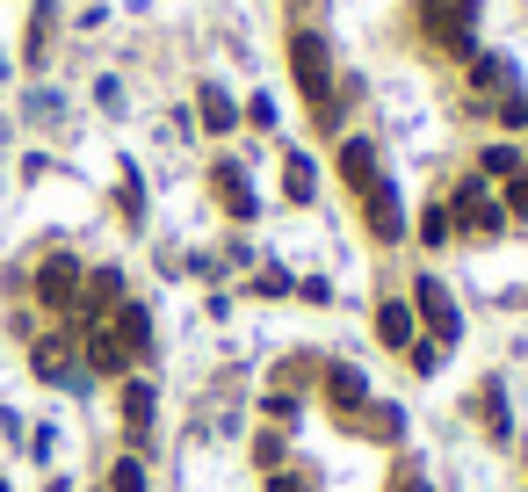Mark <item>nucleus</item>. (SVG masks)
<instances>
[{
    "label": "nucleus",
    "mask_w": 528,
    "mask_h": 492,
    "mask_svg": "<svg viewBox=\"0 0 528 492\" xmlns=\"http://www.w3.org/2000/svg\"><path fill=\"white\" fill-rule=\"evenodd\" d=\"M290 73H297V87H304V95H312L319 123H340V87H333V51H326V37H319V29H297V37H290Z\"/></svg>",
    "instance_id": "1"
},
{
    "label": "nucleus",
    "mask_w": 528,
    "mask_h": 492,
    "mask_svg": "<svg viewBox=\"0 0 528 492\" xmlns=\"http://www.w3.org/2000/svg\"><path fill=\"white\" fill-rule=\"evenodd\" d=\"M420 29L442 51H471V29H478V0H420Z\"/></svg>",
    "instance_id": "2"
},
{
    "label": "nucleus",
    "mask_w": 528,
    "mask_h": 492,
    "mask_svg": "<svg viewBox=\"0 0 528 492\" xmlns=\"http://www.w3.org/2000/svg\"><path fill=\"white\" fill-rule=\"evenodd\" d=\"M413 312L427 319L434 333V348H456V333H463V312H456V297L434 283V275H413Z\"/></svg>",
    "instance_id": "3"
},
{
    "label": "nucleus",
    "mask_w": 528,
    "mask_h": 492,
    "mask_svg": "<svg viewBox=\"0 0 528 492\" xmlns=\"http://www.w3.org/2000/svg\"><path fill=\"white\" fill-rule=\"evenodd\" d=\"M37 297H44V312L73 319V304H80V261H73V254H51V261L37 268Z\"/></svg>",
    "instance_id": "4"
},
{
    "label": "nucleus",
    "mask_w": 528,
    "mask_h": 492,
    "mask_svg": "<svg viewBox=\"0 0 528 492\" xmlns=\"http://www.w3.org/2000/svg\"><path fill=\"white\" fill-rule=\"evenodd\" d=\"M210 189H217V203H225V218H239V225H254V218H261L254 181H246L239 160H217V167H210Z\"/></svg>",
    "instance_id": "5"
},
{
    "label": "nucleus",
    "mask_w": 528,
    "mask_h": 492,
    "mask_svg": "<svg viewBox=\"0 0 528 492\" xmlns=\"http://www.w3.org/2000/svg\"><path fill=\"white\" fill-rule=\"evenodd\" d=\"M73 341H80L73 326H58V333H44V341L29 348V369H37L44 384H73Z\"/></svg>",
    "instance_id": "6"
},
{
    "label": "nucleus",
    "mask_w": 528,
    "mask_h": 492,
    "mask_svg": "<svg viewBox=\"0 0 528 492\" xmlns=\"http://www.w3.org/2000/svg\"><path fill=\"white\" fill-rule=\"evenodd\" d=\"M362 210H369V239H398V232H406V203H398V189L384 174L362 189Z\"/></svg>",
    "instance_id": "7"
},
{
    "label": "nucleus",
    "mask_w": 528,
    "mask_h": 492,
    "mask_svg": "<svg viewBox=\"0 0 528 492\" xmlns=\"http://www.w3.org/2000/svg\"><path fill=\"white\" fill-rule=\"evenodd\" d=\"M456 225H463V232H478V239H492V232H500V203H492L478 181H463V196H456Z\"/></svg>",
    "instance_id": "8"
},
{
    "label": "nucleus",
    "mask_w": 528,
    "mask_h": 492,
    "mask_svg": "<svg viewBox=\"0 0 528 492\" xmlns=\"http://www.w3.org/2000/svg\"><path fill=\"white\" fill-rule=\"evenodd\" d=\"M109 333H116V348H123V355H145V348H152V319H145V304H116V312H109Z\"/></svg>",
    "instance_id": "9"
},
{
    "label": "nucleus",
    "mask_w": 528,
    "mask_h": 492,
    "mask_svg": "<svg viewBox=\"0 0 528 492\" xmlns=\"http://www.w3.org/2000/svg\"><path fill=\"white\" fill-rule=\"evenodd\" d=\"M340 174H348V189L362 196L369 181H377V145H369V138H348V145H340Z\"/></svg>",
    "instance_id": "10"
},
{
    "label": "nucleus",
    "mask_w": 528,
    "mask_h": 492,
    "mask_svg": "<svg viewBox=\"0 0 528 492\" xmlns=\"http://www.w3.org/2000/svg\"><path fill=\"white\" fill-rule=\"evenodd\" d=\"M326 391H333V406H340V420H355V406L369 398V384L355 377L348 362H333V369H326Z\"/></svg>",
    "instance_id": "11"
},
{
    "label": "nucleus",
    "mask_w": 528,
    "mask_h": 492,
    "mask_svg": "<svg viewBox=\"0 0 528 492\" xmlns=\"http://www.w3.org/2000/svg\"><path fill=\"white\" fill-rule=\"evenodd\" d=\"M123 427H131V442H145L152 435V384H123Z\"/></svg>",
    "instance_id": "12"
},
{
    "label": "nucleus",
    "mask_w": 528,
    "mask_h": 492,
    "mask_svg": "<svg viewBox=\"0 0 528 492\" xmlns=\"http://www.w3.org/2000/svg\"><path fill=\"white\" fill-rule=\"evenodd\" d=\"M478 413H485V427H492V442H507V435H514V420H507V391H500V384H485V391H478Z\"/></svg>",
    "instance_id": "13"
},
{
    "label": "nucleus",
    "mask_w": 528,
    "mask_h": 492,
    "mask_svg": "<svg viewBox=\"0 0 528 492\" xmlns=\"http://www.w3.org/2000/svg\"><path fill=\"white\" fill-rule=\"evenodd\" d=\"M51 15H58V0H37V15H29V44H22V58H29V66H44V44H51Z\"/></svg>",
    "instance_id": "14"
},
{
    "label": "nucleus",
    "mask_w": 528,
    "mask_h": 492,
    "mask_svg": "<svg viewBox=\"0 0 528 492\" xmlns=\"http://www.w3.org/2000/svg\"><path fill=\"white\" fill-rule=\"evenodd\" d=\"M377 333H384L391 348H413V304H384V312H377Z\"/></svg>",
    "instance_id": "15"
},
{
    "label": "nucleus",
    "mask_w": 528,
    "mask_h": 492,
    "mask_svg": "<svg viewBox=\"0 0 528 492\" xmlns=\"http://www.w3.org/2000/svg\"><path fill=\"white\" fill-rule=\"evenodd\" d=\"M283 189H290V203H312L319 174H312V160H304V152H290V174H283Z\"/></svg>",
    "instance_id": "16"
},
{
    "label": "nucleus",
    "mask_w": 528,
    "mask_h": 492,
    "mask_svg": "<svg viewBox=\"0 0 528 492\" xmlns=\"http://www.w3.org/2000/svg\"><path fill=\"white\" fill-rule=\"evenodd\" d=\"M203 123H210V131H232V123H239V109H232L225 87H203Z\"/></svg>",
    "instance_id": "17"
},
{
    "label": "nucleus",
    "mask_w": 528,
    "mask_h": 492,
    "mask_svg": "<svg viewBox=\"0 0 528 492\" xmlns=\"http://www.w3.org/2000/svg\"><path fill=\"white\" fill-rule=\"evenodd\" d=\"M116 203H123V218L138 225V218H145V181H138V174H123V189H116Z\"/></svg>",
    "instance_id": "18"
},
{
    "label": "nucleus",
    "mask_w": 528,
    "mask_h": 492,
    "mask_svg": "<svg viewBox=\"0 0 528 492\" xmlns=\"http://www.w3.org/2000/svg\"><path fill=\"white\" fill-rule=\"evenodd\" d=\"M109 492H145V471L131 464V456H123V464L109 471Z\"/></svg>",
    "instance_id": "19"
},
{
    "label": "nucleus",
    "mask_w": 528,
    "mask_h": 492,
    "mask_svg": "<svg viewBox=\"0 0 528 492\" xmlns=\"http://www.w3.org/2000/svg\"><path fill=\"white\" fill-rule=\"evenodd\" d=\"M514 167H521L514 145H485V174H514Z\"/></svg>",
    "instance_id": "20"
},
{
    "label": "nucleus",
    "mask_w": 528,
    "mask_h": 492,
    "mask_svg": "<svg viewBox=\"0 0 528 492\" xmlns=\"http://www.w3.org/2000/svg\"><path fill=\"white\" fill-rule=\"evenodd\" d=\"M500 123H514V131L528 123V95H521V87H507V102H500Z\"/></svg>",
    "instance_id": "21"
},
{
    "label": "nucleus",
    "mask_w": 528,
    "mask_h": 492,
    "mask_svg": "<svg viewBox=\"0 0 528 492\" xmlns=\"http://www.w3.org/2000/svg\"><path fill=\"white\" fill-rule=\"evenodd\" d=\"M471 80H478V87H507V66H500V58H478Z\"/></svg>",
    "instance_id": "22"
},
{
    "label": "nucleus",
    "mask_w": 528,
    "mask_h": 492,
    "mask_svg": "<svg viewBox=\"0 0 528 492\" xmlns=\"http://www.w3.org/2000/svg\"><path fill=\"white\" fill-rule=\"evenodd\" d=\"M254 464H268V471L283 464V435H261V442H254Z\"/></svg>",
    "instance_id": "23"
},
{
    "label": "nucleus",
    "mask_w": 528,
    "mask_h": 492,
    "mask_svg": "<svg viewBox=\"0 0 528 492\" xmlns=\"http://www.w3.org/2000/svg\"><path fill=\"white\" fill-rule=\"evenodd\" d=\"M420 239H427V246L449 239V218H442V210H427V218H420Z\"/></svg>",
    "instance_id": "24"
},
{
    "label": "nucleus",
    "mask_w": 528,
    "mask_h": 492,
    "mask_svg": "<svg viewBox=\"0 0 528 492\" xmlns=\"http://www.w3.org/2000/svg\"><path fill=\"white\" fill-rule=\"evenodd\" d=\"M369 427H377V435H384V442H398V427H406V420H398L391 406H377V413H369Z\"/></svg>",
    "instance_id": "25"
},
{
    "label": "nucleus",
    "mask_w": 528,
    "mask_h": 492,
    "mask_svg": "<svg viewBox=\"0 0 528 492\" xmlns=\"http://www.w3.org/2000/svg\"><path fill=\"white\" fill-rule=\"evenodd\" d=\"M406 362H413V369H420V377H427V369H434V362H442V348H427V341H413V348H406Z\"/></svg>",
    "instance_id": "26"
},
{
    "label": "nucleus",
    "mask_w": 528,
    "mask_h": 492,
    "mask_svg": "<svg viewBox=\"0 0 528 492\" xmlns=\"http://www.w3.org/2000/svg\"><path fill=\"white\" fill-rule=\"evenodd\" d=\"M507 203L521 210V218H528V167H514V189H507Z\"/></svg>",
    "instance_id": "27"
},
{
    "label": "nucleus",
    "mask_w": 528,
    "mask_h": 492,
    "mask_svg": "<svg viewBox=\"0 0 528 492\" xmlns=\"http://www.w3.org/2000/svg\"><path fill=\"white\" fill-rule=\"evenodd\" d=\"M268 492H304V485H297L290 471H275V478H268Z\"/></svg>",
    "instance_id": "28"
},
{
    "label": "nucleus",
    "mask_w": 528,
    "mask_h": 492,
    "mask_svg": "<svg viewBox=\"0 0 528 492\" xmlns=\"http://www.w3.org/2000/svg\"><path fill=\"white\" fill-rule=\"evenodd\" d=\"M391 492H427V485H420V478H413V471H406V478H398V485H391Z\"/></svg>",
    "instance_id": "29"
},
{
    "label": "nucleus",
    "mask_w": 528,
    "mask_h": 492,
    "mask_svg": "<svg viewBox=\"0 0 528 492\" xmlns=\"http://www.w3.org/2000/svg\"><path fill=\"white\" fill-rule=\"evenodd\" d=\"M44 492H73V485H66V478H51V485H44Z\"/></svg>",
    "instance_id": "30"
},
{
    "label": "nucleus",
    "mask_w": 528,
    "mask_h": 492,
    "mask_svg": "<svg viewBox=\"0 0 528 492\" xmlns=\"http://www.w3.org/2000/svg\"><path fill=\"white\" fill-rule=\"evenodd\" d=\"M0 492H8V485H0Z\"/></svg>",
    "instance_id": "31"
}]
</instances>
